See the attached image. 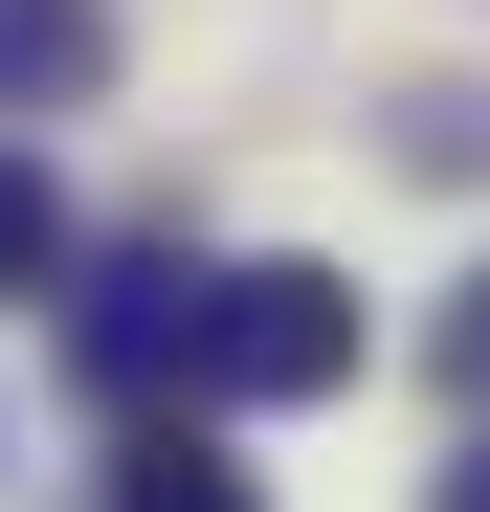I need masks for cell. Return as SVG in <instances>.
<instances>
[{"label": "cell", "mask_w": 490, "mask_h": 512, "mask_svg": "<svg viewBox=\"0 0 490 512\" xmlns=\"http://www.w3.org/2000/svg\"><path fill=\"white\" fill-rule=\"evenodd\" d=\"M112 512H245V468L201 446V423H134V446H112Z\"/></svg>", "instance_id": "cell-4"}, {"label": "cell", "mask_w": 490, "mask_h": 512, "mask_svg": "<svg viewBox=\"0 0 490 512\" xmlns=\"http://www.w3.org/2000/svg\"><path fill=\"white\" fill-rule=\"evenodd\" d=\"M112 90V0H0V112H90Z\"/></svg>", "instance_id": "cell-3"}, {"label": "cell", "mask_w": 490, "mask_h": 512, "mask_svg": "<svg viewBox=\"0 0 490 512\" xmlns=\"http://www.w3.org/2000/svg\"><path fill=\"white\" fill-rule=\"evenodd\" d=\"M357 379V290L335 268H290V245H268V268H201V312H179V423L201 401H335Z\"/></svg>", "instance_id": "cell-1"}, {"label": "cell", "mask_w": 490, "mask_h": 512, "mask_svg": "<svg viewBox=\"0 0 490 512\" xmlns=\"http://www.w3.org/2000/svg\"><path fill=\"white\" fill-rule=\"evenodd\" d=\"M446 512H490V446H468V468H446Z\"/></svg>", "instance_id": "cell-6"}, {"label": "cell", "mask_w": 490, "mask_h": 512, "mask_svg": "<svg viewBox=\"0 0 490 512\" xmlns=\"http://www.w3.org/2000/svg\"><path fill=\"white\" fill-rule=\"evenodd\" d=\"M0 290H67V201H45V156H0Z\"/></svg>", "instance_id": "cell-5"}, {"label": "cell", "mask_w": 490, "mask_h": 512, "mask_svg": "<svg viewBox=\"0 0 490 512\" xmlns=\"http://www.w3.org/2000/svg\"><path fill=\"white\" fill-rule=\"evenodd\" d=\"M179 312H201V268H179V245H134V268H90V312H67V357H90L112 401H156V379H179Z\"/></svg>", "instance_id": "cell-2"}]
</instances>
